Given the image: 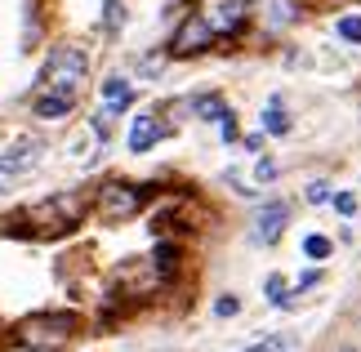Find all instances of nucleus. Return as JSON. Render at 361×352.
Wrapping results in <instances>:
<instances>
[{"label":"nucleus","instance_id":"f257e3e1","mask_svg":"<svg viewBox=\"0 0 361 352\" xmlns=\"http://www.w3.org/2000/svg\"><path fill=\"white\" fill-rule=\"evenodd\" d=\"M85 72H90L85 49L59 45V49H49L45 67H40V90H45V94H67V98H76L80 85H85Z\"/></svg>","mask_w":361,"mask_h":352},{"label":"nucleus","instance_id":"f03ea898","mask_svg":"<svg viewBox=\"0 0 361 352\" xmlns=\"http://www.w3.org/2000/svg\"><path fill=\"white\" fill-rule=\"evenodd\" d=\"M72 334H76L72 312H40V317H27L18 326V344L36 348V352H54V348H63L72 339Z\"/></svg>","mask_w":361,"mask_h":352},{"label":"nucleus","instance_id":"7ed1b4c3","mask_svg":"<svg viewBox=\"0 0 361 352\" xmlns=\"http://www.w3.org/2000/svg\"><path fill=\"white\" fill-rule=\"evenodd\" d=\"M138 205H143V188H134V183H103L99 188V219L107 223L138 214Z\"/></svg>","mask_w":361,"mask_h":352},{"label":"nucleus","instance_id":"20e7f679","mask_svg":"<svg viewBox=\"0 0 361 352\" xmlns=\"http://www.w3.org/2000/svg\"><path fill=\"white\" fill-rule=\"evenodd\" d=\"M214 40H219V36L210 32V23H205L201 13H192V18H188L183 27H178V32H174L170 54H174V59H192V54H205V49L214 45Z\"/></svg>","mask_w":361,"mask_h":352},{"label":"nucleus","instance_id":"39448f33","mask_svg":"<svg viewBox=\"0 0 361 352\" xmlns=\"http://www.w3.org/2000/svg\"><path fill=\"white\" fill-rule=\"evenodd\" d=\"M245 13H250L245 0H210V5L201 9V18L210 23L214 36H237L245 27Z\"/></svg>","mask_w":361,"mask_h":352},{"label":"nucleus","instance_id":"423d86ee","mask_svg":"<svg viewBox=\"0 0 361 352\" xmlns=\"http://www.w3.org/2000/svg\"><path fill=\"white\" fill-rule=\"evenodd\" d=\"M286 219H290V205L286 201H268L259 210V219H255V241L259 245H272L276 236L286 232Z\"/></svg>","mask_w":361,"mask_h":352},{"label":"nucleus","instance_id":"0eeeda50","mask_svg":"<svg viewBox=\"0 0 361 352\" xmlns=\"http://www.w3.org/2000/svg\"><path fill=\"white\" fill-rule=\"evenodd\" d=\"M40 152H45V147H40L36 138H18L13 147L0 152V174H23V170H32V165L40 161Z\"/></svg>","mask_w":361,"mask_h":352},{"label":"nucleus","instance_id":"6e6552de","mask_svg":"<svg viewBox=\"0 0 361 352\" xmlns=\"http://www.w3.org/2000/svg\"><path fill=\"white\" fill-rule=\"evenodd\" d=\"M161 138H165V125L157 121V111L134 116V125H130V152H147V147H157Z\"/></svg>","mask_w":361,"mask_h":352},{"label":"nucleus","instance_id":"1a4fd4ad","mask_svg":"<svg viewBox=\"0 0 361 352\" xmlns=\"http://www.w3.org/2000/svg\"><path fill=\"white\" fill-rule=\"evenodd\" d=\"M134 103V85L125 76H112V80H103V111L107 116H116L121 107H130Z\"/></svg>","mask_w":361,"mask_h":352},{"label":"nucleus","instance_id":"9d476101","mask_svg":"<svg viewBox=\"0 0 361 352\" xmlns=\"http://www.w3.org/2000/svg\"><path fill=\"white\" fill-rule=\"evenodd\" d=\"M72 107H76V98H67V94H45V90L36 94V116L40 121H63Z\"/></svg>","mask_w":361,"mask_h":352},{"label":"nucleus","instance_id":"9b49d317","mask_svg":"<svg viewBox=\"0 0 361 352\" xmlns=\"http://www.w3.org/2000/svg\"><path fill=\"white\" fill-rule=\"evenodd\" d=\"M295 18H299V5H295V0H268V27H272V32L290 27Z\"/></svg>","mask_w":361,"mask_h":352},{"label":"nucleus","instance_id":"f8f14e48","mask_svg":"<svg viewBox=\"0 0 361 352\" xmlns=\"http://www.w3.org/2000/svg\"><path fill=\"white\" fill-rule=\"evenodd\" d=\"M192 107H197L205 121H219V125H224V121L232 116V111H228V103H224L219 94H201V98H192Z\"/></svg>","mask_w":361,"mask_h":352},{"label":"nucleus","instance_id":"ddd939ff","mask_svg":"<svg viewBox=\"0 0 361 352\" xmlns=\"http://www.w3.org/2000/svg\"><path fill=\"white\" fill-rule=\"evenodd\" d=\"M263 130H268V134H290V116H286L281 98H272V103L263 107Z\"/></svg>","mask_w":361,"mask_h":352},{"label":"nucleus","instance_id":"4468645a","mask_svg":"<svg viewBox=\"0 0 361 352\" xmlns=\"http://www.w3.org/2000/svg\"><path fill=\"white\" fill-rule=\"evenodd\" d=\"M330 236H322V232H312V236H303V255L308 259H330Z\"/></svg>","mask_w":361,"mask_h":352},{"label":"nucleus","instance_id":"2eb2a0df","mask_svg":"<svg viewBox=\"0 0 361 352\" xmlns=\"http://www.w3.org/2000/svg\"><path fill=\"white\" fill-rule=\"evenodd\" d=\"M335 32H339V40H353V45H361V18H357V13L339 18V23H335Z\"/></svg>","mask_w":361,"mask_h":352},{"label":"nucleus","instance_id":"dca6fc26","mask_svg":"<svg viewBox=\"0 0 361 352\" xmlns=\"http://www.w3.org/2000/svg\"><path fill=\"white\" fill-rule=\"evenodd\" d=\"M286 290H290V286H286V277H268V303H272V308H281V303L290 299Z\"/></svg>","mask_w":361,"mask_h":352},{"label":"nucleus","instance_id":"f3484780","mask_svg":"<svg viewBox=\"0 0 361 352\" xmlns=\"http://www.w3.org/2000/svg\"><path fill=\"white\" fill-rule=\"evenodd\" d=\"M308 205H326V201H335V196H330V183H308Z\"/></svg>","mask_w":361,"mask_h":352},{"label":"nucleus","instance_id":"a211bd4d","mask_svg":"<svg viewBox=\"0 0 361 352\" xmlns=\"http://www.w3.org/2000/svg\"><path fill=\"white\" fill-rule=\"evenodd\" d=\"M103 9H107V27H112V32H116V27L125 23V9H121V0H107Z\"/></svg>","mask_w":361,"mask_h":352},{"label":"nucleus","instance_id":"6ab92c4d","mask_svg":"<svg viewBox=\"0 0 361 352\" xmlns=\"http://www.w3.org/2000/svg\"><path fill=\"white\" fill-rule=\"evenodd\" d=\"M335 210L353 219V214H357V196H353V192H339V196H335Z\"/></svg>","mask_w":361,"mask_h":352},{"label":"nucleus","instance_id":"aec40b11","mask_svg":"<svg viewBox=\"0 0 361 352\" xmlns=\"http://www.w3.org/2000/svg\"><path fill=\"white\" fill-rule=\"evenodd\" d=\"M237 308H241V299H232V294H224V299L214 303V312H219V317H237Z\"/></svg>","mask_w":361,"mask_h":352},{"label":"nucleus","instance_id":"412c9836","mask_svg":"<svg viewBox=\"0 0 361 352\" xmlns=\"http://www.w3.org/2000/svg\"><path fill=\"white\" fill-rule=\"evenodd\" d=\"M255 174H259V183H268V178H276V165H272V161H259Z\"/></svg>","mask_w":361,"mask_h":352},{"label":"nucleus","instance_id":"4be33fe9","mask_svg":"<svg viewBox=\"0 0 361 352\" xmlns=\"http://www.w3.org/2000/svg\"><path fill=\"white\" fill-rule=\"evenodd\" d=\"M317 281H322V272H303V277H299V286H295V290H312V286H317Z\"/></svg>","mask_w":361,"mask_h":352},{"label":"nucleus","instance_id":"5701e85b","mask_svg":"<svg viewBox=\"0 0 361 352\" xmlns=\"http://www.w3.org/2000/svg\"><path fill=\"white\" fill-rule=\"evenodd\" d=\"M339 352H357V348H339Z\"/></svg>","mask_w":361,"mask_h":352}]
</instances>
